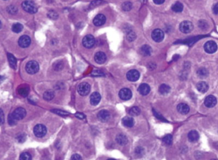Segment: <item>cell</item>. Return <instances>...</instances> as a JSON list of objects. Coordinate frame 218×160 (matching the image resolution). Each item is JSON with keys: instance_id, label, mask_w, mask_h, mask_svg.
<instances>
[{"instance_id": "obj_1", "label": "cell", "mask_w": 218, "mask_h": 160, "mask_svg": "<svg viewBox=\"0 0 218 160\" xmlns=\"http://www.w3.org/2000/svg\"><path fill=\"white\" fill-rule=\"evenodd\" d=\"M22 7L25 10L30 14H35L37 12V7L36 4L31 0H26L22 4Z\"/></svg>"}, {"instance_id": "obj_2", "label": "cell", "mask_w": 218, "mask_h": 160, "mask_svg": "<svg viewBox=\"0 0 218 160\" xmlns=\"http://www.w3.org/2000/svg\"><path fill=\"white\" fill-rule=\"evenodd\" d=\"M26 70L30 74H36L39 71V64L34 60L29 61L26 64Z\"/></svg>"}, {"instance_id": "obj_3", "label": "cell", "mask_w": 218, "mask_h": 160, "mask_svg": "<svg viewBox=\"0 0 218 160\" xmlns=\"http://www.w3.org/2000/svg\"><path fill=\"white\" fill-rule=\"evenodd\" d=\"M179 30L183 34H189L193 30V24L188 21H183L180 24Z\"/></svg>"}, {"instance_id": "obj_4", "label": "cell", "mask_w": 218, "mask_h": 160, "mask_svg": "<svg viewBox=\"0 0 218 160\" xmlns=\"http://www.w3.org/2000/svg\"><path fill=\"white\" fill-rule=\"evenodd\" d=\"M90 90H91L90 85L86 82L80 83L77 87L78 93L82 96L87 95L89 93Z\"/></svg>"}, {"instance_id": "obj_5", "label": "cell", "mask_w": 218, "mask_h": 160, "mask_svg": "<svg viewBox=\"0 0 218 160\" xmlns=\"http://www.w3.org/2000/svg\"><path fill=\"white\" fill-rule=\"evenodd\" d=\"M33 133L36 137L41 138L46 135L47 128L43 124H37L34 127Z\"/></svg>"}, {"instance_id": "obj_6", "label": "cell", "mask_w": 218, "mask_h": 160, "mask_svg": "<svg viewBox=\"0 0 218 160\" xmlns=\"http://www.w3.org/2000/svg\"><path fill=\"white\" fill-rule=\"evenodd\" d=\"M204 50L206 53H209V54H212L217 51V45L214 41H208L204 45Z\"/></svg>"}, {"instance_id": "obj_7", "label": "cell", "mask_w": 218, "mask_h": 160, "mask_svg": "<svg viewBox=\"0 0 218 160\" xmlns=\"http://www.w3.org/2000/svg\"><path fill=\"white\" fill-rule=\"evenodd\" d=\"M82 44L85 47L88 49L91 48L95 44V39L91 35H86L82 39Z\"/></svg>"}, {"instance_id": "obj_8", "label": "cell", "mask_w": 218, "mask_h": 160, "mask_svg": "<svg viewBox=\"0 0 218 160\" xmlns=\"http://www.w3.org/2000/svg\"><path fill=\"white\" fill-rule=\"evenodd\" d=\"M152 39L156 42H160L164 39V32L160 29H155L152 32Z\"/></svg>"}, {"instance_id": "obj_9", "label": "cell", "mask_w": 218, "mask_h": 160, "mask_svg": "<svg viewBox=\"0 0 218 160\" xmlns=\"http://www.w3.org/2000/svg\"><path fill=\"white\" fill-rule=\"evenodd\" d=\"M12 114L17 120H22L26 115V111L23 108H18L15 109Z\"/></svg>"}, {"instance_id": "obj_10", "label": "cell", "mask_w": 218, "mask_h": 160, "mask_svg": "<svg viewBox=\"0 0 218 160\" xmlns=\"http://www.w3.org/2000/svg\"><path fill=\"white\" fill-rule=\"evenodd\" d=\"M119 98L124 101L130 100L132 97V92L129 88H122L119 93Z\"/></svg>"}, {"instance_id": "obj_11", "label": "cell", "mask_w": 218, "mask_h": 160, "mask_svg": "<svg viewBox=\"0 0 218 160\" xmlns=\"http://www.w3.org/2000/svg\"><path fill=\"white\" fill-rule=\"evenodd\" d=\"M126 78L130 82H137L140 78V72L135 69L130 70L127 72Z\"/></svg>"}, {"instance_id": "obj_12", "label": "cell", "mask_w": 218, "mask_h": 160, "mask_svg": "<svg viewBox=\"0 0 218 160\" xmlns=\"http://www.w3.org/2000/svg\"><path fill=\"white\" fill-rule=\"evenodd\" d=\"M204 104L207 108H212L217 104V99L214 95H210L205 98Z\"/></svg>"}, {"instance_id": "obj_13", "label": "cell", "mask_w": 218, "mask_h": 160, "mask_svg": "<svg viewBox=\"0 0 218 160\" xmlns=\"http://www.w3.org/2000/svg\"><path fill=\"white\" fill-rule=\"evenodd\" d=\"M106 22V17L102 14H98L95 16L93 19V23L96 26H100L104 24Z\"/></svg>"}, {"instance_id": "obj_14", "label": "cell", "mask_w": 218, "mask_h": 160, "mask_svg": "<svg viewBox=\"0 0 218 160\" xmlns=\"http://www.w3.org/2000/svg\"><path fill=\"white\" fill-rule=\"evenodd\" d=\"M31 44L30 37L27 35H23L19 40V44L21 47H28Z\"/></svg>"}, {"instance_id": "obj_15", "label": "cell", "mask_w": 218, "mask_h": 160, "mask_svg": "<svg viewBox=\"0 0 218 160\" xmlns=\"http://www.w3.org/2000/svg\"><path fill=\"white\" fill-rule=\"evenodd\" d=\"M110 113L107 111L105 110H102L99 111V113L98 114V119L102 122H105L109 120V119H110Z\"/></svg>"}, {"instance_id": "obj_16", "label": "cell", "mask_w": 218, "mask_h": 160, "mask_svg": "<svg viewBox=\"0 0 218 160\" xmlns=\"http://www.w3.org/2000/svg\"><path fill=\"white\" fill-rule=\"evenodd\" d=\"M94 60L98 64H103L107 60V56L103 52H98L94 55Z\"/></svg>"}, {"instance_id": "obj_17", "label": "cell", "mask_w": 218, "mask_h": 160, "mask_svg": "<svg viewBox=\"0 0 218 160\" xmlns=\"http://www.w3.org/2000/svg\"><path fill=\"white\" fill-rule=\"evenodd\" d=\"M138 90H139V93L141 95H146L150 92L151 88H150L149 85H147L146 83H142L139 86Z\"/></svg>"}, {"instance_id": "obj_18", "label": "cell", "mask_w": 218, "mask_h": 160, "mask_svg": "<svg viewBox=\"0 0 218 160\" xmlns=\"http://www.w3.org/2000/svg\"><path fill=\"white\" fill-rule=\"evenodd\" d=\"M177 111L179 112L180 114H181L183 115H186L188 114L189 112V106L185 103H180L178 104L177 107Z\"/></svg>"}, {"instance_id": "obj_19", "label": "cell", "mask_w": 218, "mask_h": 160, "mask_svg": "<svg viewBox=\"0 0 218 160\" xmlns=\"http://www.w3.org/2000/svg\"><path fill=\"white\" fill-rule=\"evenodd\" d=\"M101 100V95L98 92H94L90 97V102L92 105H97Z\"/></svg>"}, {"instance_id": "obj_20", "label": "cell", "mask_w": 218, "mask_h": 160, "mask_svg": "<svg viewBox=\"0 0 218 160\" xmlns=\"http://www.w3.org/2000/svg\"><path fill=\"white\" fill-rule=\"evenodd\" d=\"M196 88L201 93H205L209 90V85L204 82H200L196 85Z\"/></svg>"}, {"instance_id": "obj_21", "label": "cell", "mask_w": 218, "mask_h": 160, "mask_svg": "<svg viewBox=\"0 0 218 160\" xmlns=\"http://www.w3.org/2000/svg\"><path fill=\"white\" fill-rule=\"evenodd\" d=\"M140 52L141 53V55H142L143 56H149V55H151V53H152V49L149 46L143 45L141 47L140 50Z\"/></svg>"}, {"instance_id": "obj_22", "label": "cell", "mask_w": 218, "mask_h": 160, "mask_svg": "<svg viewBox=\"0 0 218 160\" xmlns=\"http://www.w3.org/2000/svg\"><path fill=\"white\" fill-rule=\"evenodd\" d=\"M188 140L190 142H195L196 141H198V140L199 139V134L196 131L193 130V131H191L188 133Z\"/></svg>"}, {"instance_id": "obj_23", "label": "cell", "mask_w": 218, "mask_h": 160, "mask_svg": "<svg viewBox=\"0 0 218 160\" xmlns=\"http://www.w3.org/2000/svg\"><path fill=\"white\" fill-rule=\"evenodd\" d=\"M122 122H123V124L127 127H131L134 125V119L130 117H125L122 120Z\"/></svg>"}, {"instance_id": "obj_24", "label": "cell", "mask_w": 218, "mask_h": 160, "mask_svg": "<svg viewBox=\"0 0 218 160\" xmlns=\"http://www.w3.org/2000/svg\"><path fill=\"white\" fill-rule=\"evenodd\" d=\"M116 141L119 145L124 146L127 143V138L124 134H119L116 137Z\"/></svg>"}, {"instance_id": "obj_25", "label": "cell", "mask_w": 218, "mask_h": 160, "mask_svg": "<svg viewBox=\"0 0 218 160\" xmlns=\"http://www.w3.org/2000/svg\"><path fill=\"white\" fill-rule=\"evenodd\" d=\"M197 75L201 79L206 78L209 76V71L204 67H201L197 71Z\"/></svg>"}, {"instance_id": "obj_26", "label": "cell", "mask_w": 218, "mask_h": 160, "mask_svg": "<svg viewBox=\"0 0 218 160\" xmlns=\"http://www.w3.org/2000/svg\"><path fill=\"white\" fill-rule=\"evenodd\" d=\"M159 92L163 95H166L170 92V87L166 84H162L159 88Z\"/></svg>"}, {"instance_id": "obj_27", "label": "cell", "mask_w": 218, "mask_h": 160, "mask_svg": "<svg viewBox=\"0 0 218 160\" xmlns=\"http://www.w3.org/2000/svg\"><path fill=\"white\" fill-rule=\"evenodd\" d=\"M183 5L180 2L175 3L172 7V10L175 12H181L183 10Z\"/></svg>"}, {"instance_id": "obj_28", "label": "cell", "mask_w": 218, "mask_h": 160, "mask_svg": "<svg viewBox=\"0 0 218 160\" xmlns=\"http://www.w3.org/2000/svg\"><path fill=\"white\" fill-rule=\"evenodd\" d=\"M54 98V92L51 90H47V91L44 94V98L45 100L47 101H51Z\"/></svg>"}, {"instance_id": "obj_29", "label": "cell", "mask_w": 218, "mask_h": 160, "mask_svg": "<svg viewBox=\"0 0 218 160\" xmlns=\"http://www.w3.org/2000/svg\"><path fill=\"white\" fill-rule=\"evenodd\" d=\"M8 58L10 67L12 69H15L17 66V61L15 57L12 54H8Z\"/></svg>"}, {"instance_id": "obj_30", "label": "cell", "mask_w": 218, "mask_h": 160, "mask_svg": "<svg viewBox=\"0 0 218 160\" xmlns=\"http://www.w3.org/2000/svg\"><path fill=\"white\" fill-rule=\"evenodd\" d=\"M129 114L131 116H138L140 114V110L139 108L137 107V106H134V107H132L130 111H129Z\"/></svg>"}, {"instance_id": "obj_31", "label": "cell", "mask_w": 218, "mask_h": 160, "mask_svg": "<svg viewBox=\"0 0 218 160\" xmlns=\"http://www.w3.org/2000/svg\"><path fill=\"white\" fill-rule=\"evenodd\" d=\"M23 29V26L20 23H15L12 26V30L15 33H20Z\"/></svg>"}, {"instance_id": "obj_32", "label": "cell", "mask_w": 218, "mask_h": 160, "mask_svg": "<svg viewBox=\"0 0 218 160\" xmlns=\"http://www.w3.org/2000/svg\"><path fill=\"white\" fill-rule=\"evenodd\" d=\"M173 138L171 135H167L163 138V142L166 145H170L172 143Z\"/></svg>"}, {"instance_id": "obj_33", "label": "cell", "mask_w": 218, "mask_h": 160, "mask_svg": "<svg viewBox=\"0 0 218 160\" xmlns=\"http://www.w3.org/2000/svg\"><path fill=\"white\" fill-rule=\"evenodd\" d=\"M122 8L124 11H130L132 8V3L129 2H126L122 5Z\"/></svg>"}, {"instance_id": "obj_34", "label": "cell", "mask_w": 218, "mask_h": 160, "mask_svg": "<svg viewBox=\"0 0 218 160\" xmlns=\"http://www.w3.org/2000/svg\"><path fill=\"white\" fill-rule=\"evenodd\" d=\"M20 160H31L32 157L29 152H23L20 155Z\"/></svg>"}, {"instance_id": "obj_35", "label": "cell", "mask_w": 218, "mask_h": 160, "mask_svg": "<svg viewBox=\"0 0 218 160\" xmlns=\"http://www.w3.org/2000/svg\"><path fill=\"white\" fill-rule=\"evenodd\" d=\"M19 93L20 95L23 96V97H26L29 93V88L27 87L20 88L19 90Z\"/></svg>"}, {"instance_id": "obj_36", "label": "cell", "mask_w": 218, "mask_h": 160, "mask_svg": "<svg viewBox=\"0 0 218 160\" xmlns=\"http://www.w3.org/2000/svg\"><path fill=\"white\" fill-rule=\"evenodd\" d=\"M8 124L10 126H14L17 124V120L14 118L12 114H10L8 117Z\"/></svg>"}, {"instance_id": "obj_37", "label": "cell", "mask_w": 218, "mask_h": 160, "mask_svg": "<svg viewBox=\"0 0 218 160\" xmlns=\"http://www.w3.org/2000/svg\"><path fill=\"white\" fill-rule=\"evenodd\" d=\"M135 39H136V34L134 31H130L128 34L127 35V39L130 42L135 40Z\"/></svg>"}, {"instance_id": "obj_38", "label": "cell", "mask_w": 218, "mask_h": 160, "mask_svg": "<svg viewBox=\"0 0 218 160\" xmlns=\"http://www.w3.org/2000/svg\"><path fill=\"white\" fill-rule=\"evenodd\" d=\"M48 16H49V18L50 19L54 20L58 18V14L56 12L53 11V10H51V11H50L49 13H48Z\"/></svg>"}, {"instance_id": "obj_39", "label": "cell", "mask_w": 218, "mask_h": 160, "mask_svg": "<svg viewBox=\"0 0 218 160\" xmlns=\"http://www.w3.org/2000/svg\"><path fill=\"white\" fill-rule=\"evenodd\" d=\"M52 111L54 112V113L57 114V115H62V116H66V115H68L69 114L67 113V112L65 111H63V110H52Z\"/></svg>"}, {"instance_id": "obj_40", "label": "cell", "mask_w": 218, "mask_h": 160, "mask_svg": "<svg viewBox=\"0 0 218 160\" xmlns=\"http://www.w3.org/2000/svg\"><path fill=\"white\" fill-rule=\"evenodd\" d=\"M63 63L60 62H56L54 65V68L56 71L61 70V69H63Z\"/></svg>"}, {"instance_id": "obj_41", "label": "cell", "mask_w": 218, "mask_h": 160, "mask_svg": "<svg viewBox=\"0 0 218 160\" xmlns=\"http://www.w3.org/2000/svg\"><path fill=\"white\" fill-rule=\"evenodd\" d=\"M17 140L19 142L23 143L26 140V135L25 134H19L17 136Z\"/></svg>"}, {"instance_id": "obj_42", "label": "cell", "mask_w": 218, "mask_h": 160, "mask_svg": "<svg viewBox=\"0 0 218 160\" xmlns=\"http://www.w3.org/2000/svg\"><path fill=\"white\" fill-rule=\"evenodd\" d=\"M198 24H199L200 27L201 29H203V30H205V29L207 28V27H208V24H207V23H206V21H203V20L200 21L199 22V23H198Z\"/></svg>"}, {"instance_id": "obj_43", "label": "cell", "mask_w": 218, "mask_h": 160, "mask_svg": "<svg viewBox=\"0 0 218 160\" xmlns=\"http://www.w3.org/2000/svg\"><path fill=\"white\" fill-rule=\"evenodd\" d=\"M5 122L4 113L2 109H0V125H3Z\"/></svg>"}, {"instance_id": "obj_44", "label": "cell", "mask_w": 218, "mask_h": 160, "mask_svg": "<svg viewBox=\"0 0 218 160\" xmlns=\"http://www.w3.org/2000/svg\"><path fill=\"white\" fill-rule=\"evenodd\" d=\"M92 75L94 76H104V74L102 71L97 70V71H94L92 72Z\"/></svg>"}, {"instance_id": "obj_45", "label": "cell", "mask_w": 218, "mask_h": 160, "mask_svg": "<svg viewBox=\"0 0 218 160\" xmlns=\"http://www.w3.org/2000/svg\"><path fill=\"white\" fill-rule=\"evenodd\" d=\"M70 160H82V157L78 154H75L72 156Z\"/></svg>"}, {"instance_id": "obj_46", "label": "cell", "mask_w": 218, "mask_h": 160, "mask_svg": "<svg viewBox=\"0 0 218 160\" xmlns=\"http://www.w3.org/2000/svg\"><path fill=\"white\" fill-rule=\"evenodd\" d=\"M212 12L216 15H218V3H216L214 6L213 8H212Z\"/></svg>"}, {"instance_id": "obj_47", "label": "cell", "mask_w": 218, "mask_h": 160, "mask_svg": "<svg viewBox=\"0 0 218 160\" xmlns=\"http://www.w3.org/2000/svg\"><path fill=\"white\" fill-rule=\"evenodd\" d=\"M135 152L137 155H139V154L142 155V154H143V149L142 147H137L135 149Z\"/></svg>"}, {"instance_id": "obj_48", "label": "cell", "mask_w": 218, "mask_h": 160, "mask_svg": "<svg viewBox=\"0 0 218 160\" xmlns=\"http://www.w3.org/2000/svg\"><path fill=\"white\" fill-rule=\"evenodd\" d=\"M75 117H77V118L79 119H84L85 118H86V116H85L82 113H76L75 114Z\"/></svg>"}, {"instance_id": "obj_49", "label": "cell", "mask_w": 218, "mask_h": 160, "mask_svg": "<svg viewBox=\"0 0 218 160\" xmlns=\"http://www.w3.org/2000/svg\"><path fill=\"white\" fill-rule=\"evenodd\" d=\"M153 111H154V114H155V115L157 117V118H158L159 120H162L165 121V120H164V119L163 118V117H162L160 115H159V114H158L156 111L153 110Z\"/></svg>"}, {"instance_id": "obj_50", "label": "cell", "mask_w": 218, "mask_h": 160, "mask_svg": "<svg viewBox=\"0 0 218 160\" xmlns=\"http://www.w3.org/2000/svg\"><path fill=\"white\" fill-rule=\"evenodd\" d=\"M165 0H153V2L155 3L157 5H161L164 2Z\"/></svg>"}, {"instance_id": "obj_51", "label": "cell", "mask_w": 218, "mask_h": 160, "mask_svg": "<svg viewBox=\"0 0 218 160\" xmlns=\"http://www.w3.org/2000/svg\"><path fill=\"white\" fill-rule=\"evenodd\" d=\"M4 79H5V78L3 76H0V83H2L4 81Z\"/></svg>"}, {"instance_id": "obj_52", "label": "cell", "mask_w": 218, "mask_h": 160, "mask_svg": "<svg viewBox=\"0 0 218 160\" xmlns=\"http://www.w3.org/2000/svg\"><path fill=\"white\" fill-rule=\"evenodd\" d=\"M2 22H1V21H0V28H2Z\"/></svg>"}, {"instance_id": "obj_53", "label": "cell", "mask_w": 218, "mask_h": 160, "mask_svg": "<svg viewBox=\"0 0 218 160\" xmlns=\"http://www.w3.org/2000/svg\"><path fill=\"white\" fill-rule=\"evenodd\" d=\"M107 160H115V159H109Z\"/></svg>"}, {"instance_id": "obj_54", "label": "cell", "mask_w": 218, "mask_h": 160, "mask_svg": "<svg viewBox=\"0 0 218 160\" xmlns=\"http://www.w3.org/2000/svg\"><path fill=\"white\" fill-rule=\"evenodd\" d=\"M210 160H217V159H210Z\"/></svg>"}]
</instances>
